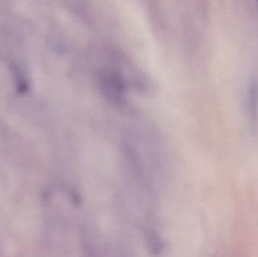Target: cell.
<instances>
[{
    "mask_svg": "<svg viewBox=\"0 0 258 257\" xmlns=\"http://www.w3.org/2000/svg\"><path fill=\"white\" fill-rule=\"evenodd\" d=\"M100 81L104 94L115 101L122 100L125 84L120 75L110 70H104L100 75Z\"/></svg>",
    "mask_w": 258,
    "mask_h": 257,
    "instance_id": "6da1fadb",
    "label": "cell"
},
{
    "mask_svg": "<svg viewBox=\"0 0 258 257\" xmlns=\"http://www.w3.org/2000/svg\"><path fill=\"white\" fill-rule=\"evenodd\" d=\"M257 2H258V0H257Z\"/></svg>",
    "mask_w": 258,
    "mask_h": 257,
    "instance_id": "7a4b0ae2",
    "label": "cell"
}]
</instances>
